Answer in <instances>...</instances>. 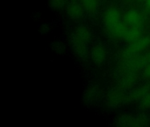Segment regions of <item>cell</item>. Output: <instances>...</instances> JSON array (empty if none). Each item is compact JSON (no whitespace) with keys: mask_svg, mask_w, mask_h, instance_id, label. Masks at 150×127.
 <instances>
[{"mask_svg":"<svg viewBox=\"0 0 150 127\" xmlns=\"http://www.w3.org/2000/svg\"><path fill=\"white\" fill-rule=\"evenodd\" d=\"M103 21L108 34L115 39H125L128 27L121 19L120 12L116 7L111 6L105 9L103 14Z\"/></svg>","mask_w":150,"mask_h":127,"instance_id":"cell-1","label":"cell"},{"mask_svg":"<svg viewBox=\"0 0 150 127\" xmlns=\"http://www.w3.org/2000/svg\"><path fill=\"white\" fill-rule=\"evenodd\" d=\"M90 39L91 33L86 26L80 25L76 27L72 34V44L75 51L78 55L84 56L87 53Z\"/></svg>","mask_w":150,"mask_h":127,"instance_id":"cell-2","label":"cell"},{"mask_svg":"<svg viewBox=\"0 0 150 127\" xmlns=\"http://www.w3.org/2000/svg\"><path fill=\"white\" fill-rule=\"evenodd\" d=\"M85 8L83 7L82 2L77 0H71L66 5V12L71 19H80L84 16Z\"/></svg>","mask_w":150,"mask_h":127,"instance_id":"cell-3","label":"cell"},{"mask_svg":"<svg viewBox=\"0 0 150 127\" xmlns=\"http://www.w3.org/2000/svg\"><path fill=\"white\" fill-rule=\"evenodd\" d=\"M124 21L128 27H142L143 24V17L138 11L130 10L126 13Z\"/></svg>","mask_w":150,"mask_h":127,"instance_id":"cell-4","label":"cell"},{"mask_svg":"<svg viewBox=\"0 0 150 127\" xmlns=\"http://www.w3.org/2000/svg\"><path fill=\"white\" fill-rule=\"evenodd\" d=\"M125 98L126 95L123 89L114 88L108 94L106 97V103L109 107H117L124 102Z\"/></svg>","mask_w":150,"mask_h":127,"instance_id":"cell-5","label":"cell"},{"mask_svg":"<svg viewBox=\"0 0 150 127\" xmlns=\"http://www.w3.org/2000/svg\"><path fill=\"white\" fill-rule=\"evenodd\" d=\"M91 57L93 60V62L98 65H103L107 57L106 48L102 44L95 45L91 51Z\"/></svg>","mask_w":150,"mask_h":127,"instance_id":"cell-6","label":"cell"},{"mask_svg":"<svg viewBox=\"0 0 150 127\" xmlns=\"http://www.w3.org/2000/svg\"><path fill=\"white\" fill-rule=\"evenodd\" d=\"M150 44V38L149 37H141L134 42H131L127 48V52L129 54H136L141 51H143L147 49Z\"/></svg>","mask_w":150,"mask_h":127,"instance_id":"cell-7","label":"cell"},{"mask_svg":"<svg viewBox=\"0 0 150 127\" xmlns=\"http://www.w3.org/2000/svg\"><path fill=\"white\" fill-rule=\"evenodd\" d=\"M146 120L147 119L142 117L123 116L119 118V124L128 126H143L146 125Z\"/></svg>","mask_w":150,"mask_h":127,"instance_id":"cell-8","label":"cell"},{"mask_svg":"<svg viewBox=\"0 0 150 127\" xmlns=\"http://www.w3.org/2000/svg\"><path fill=\"white\" fill-rule=\"evenodd\" d=\"M142 35V27H128L125 40L128 42H134L137 40H139Z\"/></svg>","mask_w":150,"mask_h":127,"instance_id":"cell-9","label":"cell"},{"mask_svg":"<svg viewBox=\"0 0 150 127\" xmlns=\"http://www.w3.org/2000/svg\"><path fill=\"white\" fill-rule=\"evenodd\" d=\"M101 0H81L86 12L90 14H95L99 9Z\"/></svg>","mask_w":150,"mask_h":127,"instance_id":"cell-10","label":"cell"},{"mask_svg":"<svg viewBox=\"0 0 150 127\" xmlns=\"http://www.w3.org/2000/svg\"><path fill=\"white\" fill-rule=\"evenodd\" d=\"M141 104L143 108H150V91H146L141 95Z\"/></svg>","mask_w":150,"mask_h":127,"instance_id":"cell-11","label":"cell"},{"mask_svg":"<svg viewBox=\"0 0 150 127\" xmlns=\"http://www.w3.org/2000/svg\"><path fill=\"white\" fill-rule=\"evenodd\" d=\"M66 0H52V4L55 9H62L65 5Z\"/></svg>","mask_w":150,"mask_h":127,"instance_id":"cell-12","label":"cell"},{"mask_svg":"<svg viewBox=\"0 0 150 127\" xmlns=\"http://www.w3.org/2000/svg\"><path fill=\"white\" fill-rule=\"evenodd\" d=\"M145 75L147 77L150 78V56L149 57V60H148V63L146 65V68H145Z\"/></svg>","mask_w":150,"mask_h":127,"instance_id":"cell-13","label":"cell"},{"mask_svg":"<svg viewBox=\"0 0 150 127\" xmlns=\"http://www.w3.org/2000/svg\"><path fill=\"white\" fill-rule=\"evenodd\" d=\"M147 5L150 8V0H147Z\"/></svg>","mask_w":150,"mask_h":127,"instance_id":"cell-14","label":"cell"}]
</instances>
